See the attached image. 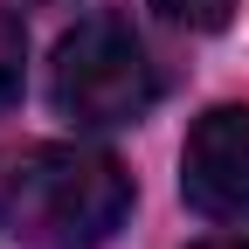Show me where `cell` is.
I'll return each instance as SVG.
<instances>
[{
    "instance_id": "6",
    "label": "cell",
    "mask_w": 249,
    "mask_h": 249,
    "mask_svg": "<svg viewBox=\"0 0 249 249\" xmlns=\"http://www.w3.org/2000/svg\"><path fill=\"white\" fill-rule=\"evenodd\" d=\"M194 249H249V242H194Z\"/></svg>"
},
{
    "instance_id": "5",
    "label": "cell",
    "mask_w": 249,
    "mask_h": 249,
    "mask_svg": "<svg viewBox=\"0 0 249 249\" xmlns=\"http://www.w3.org/2000/svg\"><path fill=\"white\" fill-rule=\"evenodd\" d=\"M145 7L160 21H173V28H222L235 0H145Z\"/></svg>"
},
{
    "instance_id": "1",
    "label": "cell",
    "mask_w": 249,
    "mask_h": 249,
    "mask_svg": "<svg viewBox=\"0 0 249 249\" xmlns=\"http://www.w3.org/2000/svg\"><path fill=\"white\" fill-rule=\"evenodd\" d=\"M139 187L97 145H28L0 173V222L42 249H97L124 229Z\"/></svg>"
},
{
    "instance_id": "2",
    "label": "cell",
    "mask_w": 249,
    "mask_h": 249,
    "mask_svg": "<svg viewBox=\"0 0 249 249\" xmlns=\"http://www.w3.org/2000/svg\"><path fill=\"white\" fill-rule=\"evenodd\" d=\"M49 104L70 118L76 132H118V124H139L160 104V70H152L145 35L132 28V14L97 7V14H83L70 35L55 42Z\"/></svg>"
},
{
    "instance_id": "3",
    "label": "cell",
    "mask_w": 249,
    "mask_h": 249,
    "mask_svg": "<svg viewBox=\"0 0 249 249\" xmlns=\"http://www.w3.org/2000/svg\"><path fill=\"white\" fill-rule=\"evenodd\" d=\"M180 194L208 222H249V104H214L180 145Z\"/></svg>"
},
{
    "instance_id": "4",
    "label": "cell",
    "mask_w": 249,
    "mask_h": 249,
    "mask_svg": "<svg viewBox=\"0 0 249 249\" xmlns=\"http://www.w3.org/2000/svg\"><path fill=\"white\" fill-rule=\"evenodd\" d=\"M21 76H28V35H21L14 14H0V111H14Z\"/></svg>"
},
{
    "instance_id": "7",
    "label": "cell",
    "mask_w": 249,
    "mask_h": 249,
    "mask_svg": "<svg viewBox=\"0 0 249 249\" xmlns=\"http://www.w3.org/2000/svg\"><path fill=\"white\" fill-rule=\"evenodd\" d=\"M28 7H62V0H28Z\"/></svg>"
}]
</instances>
